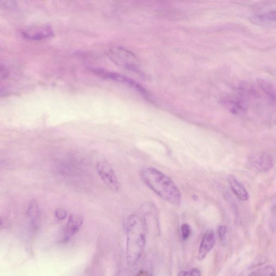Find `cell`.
I'll use <instances>...</instances> for the list:
<instances>
[{
    "instance_id": "obj_21",
    "label": "cell",
    "mask_w": 276,
    "mask_h": 276,
    "mask_svg": "<svg viewBox=\"0 0 276 276\" xmlns=\"http://www.w3.org/2000/svg\"><path fill=\"white\" fill-rule=\"evenodd\" d=\"M135 276H153L152 274L148 270H142L138 272Z\"/></svg>"
},
{
    "instance_id": "obj_9",
    "label": "cell",
    "mask_w": 276,
    "mask_h": 276,
    "mask_svg": "<svg viewBox=\"0 0 276 276\" xmlns=\"http://www.w3.org/2000/svg\"><path fill=\"white\" fill-rule=\"evenodd\" d=\"M83 222V218L80 215H71L63 230L60 241L66 243L70 240L81 228Z\"/></svg>"
},
{
    "instance_id": "obj_16",
    "label": "cell",
    "mask_w": 276,
    "mask_h": 276,
    "mask_svg": "<svg viewBox=\"0 0 276 276\" xmlns=\"http://www.w3.org/2000/svg\"><path fill=\"white\" fill-rule=\"evenodd\" d=\"M181 236L184 240H186L191 235V228L189 224L184 223L181 227Z\"/></svg>"
},
{
    "instance_id": "obj_20",
    "label": "cell",
    "mask_w": 276,
    "mask_h": 276,
    "mask_svg": "<svg viewBox=\"0 0 276 276\" xmlns=\"http://www.w3.org/2000/svg\"><path fill=\"white\" fill-rule=\"evenodd\" d=\"M271 216V226L272 227H276V204L272 211Z\"/></svg>"
},
{
    "instance_id": "obj_1",
    "label": "cell",
    "mask_w": 276,
    "mask_h": 276,
    "mask_svg": "<svg viewBox=\"0 0 276 276\" xmlns=\"http://www.w3.org/2000/svg\"><path fill=\"white\" fill-rule=\"evenodd\" d=\"M127 244L126 258L129 266H134L140 260L146 244V227L139 215L132 214L126 224Z\"/></svg>"
},
{
    "instance_id": "obj_14",
    "label": "cell",
    "mask_w": 276,
    "mask_h": 276,
    "mask_svg": "<svg viewBox=\"0 0 276 276\" xmlns=\"http://www.w3.org/2000/svg\"><path fill=\"white\" fill-rule=\"evenodd\" d=\"M248 276H275V270L271 265L259 267Z\"/></svg>"
},
{
    "instance_id": "obj_2",
    "label": "cell",
    "mask_w": 276,
    "mask_h": 276,
    "mask_svg": "<svg viewBox=\"0 0 276 276\" xmlns=\"http://www.w3.org/2000/svg\"><path fill=\"white\" fill-rule=\"evenodd\" d=\"M142 177L145 183L164 200L175 205L181 201L180 191L172 181L160 170L152 167L144 169Z\"/></svg>"
},
{
    "instance_id": "obj_11",
    "label": "cell",
    "mask_w": 276,
    "mask_h": 276,
    "mask_svg": "<svg viewBox=\"0 0 276 276\" xmlns=\"http://www.w3.org/2000/svg\"><path fill=\"white\" fill-rule=\"evenodd\" d=\"M228 181L232 192L240 200H248L249 195L247 189L234 176H228Z\"/></svg>"
},
{
    "instance_id": "obj_17",
    "label": "cell",
    "mask_w": 276,
    "mask_h": 276,
    "mask_svg": "<svg viewBox=\"0 0 276 276\" xmlns=\"http://www.w3.org/2000/svg\"><path fill=\"white\" fill-rule=\"evenodd\" d=\"M178 276H201V273L199 269L193 268L189 270L181 271L178 273Z\"/></svg>"
},
{
    "instance_id": "obj_18",
    "label": "cell",
    "mask_w": 276,
    "mask_h": 276,
    "mask_svg": "<svg viewBox=\"0 0 276 276\" xmlns=\"http://www.w3.org/2000/svg\"><path fill=\"white\" fill-rule=\"evenodd\" d=\"M55 217L59 220H64L67 217V213L66 210L62 209H58L55 212Z\"/></svg>"
},
{
    "instance_id": "obj_5",
    "label": "cell",
    "mask_w": 276,
    "mask_h": 276,
    "mask_svg": "<svg viewBox=\"0 0 276 276\" xmlns=\"http://www.w3.org/2000/svg\"><path fill=\"white\" fill-rule=\"evenodd\" d=\"M247 161L250 168L260 172L270 171L274 165L272 155L266 152H258L250 154L248 157Z\"/></svg>"
},
{
    "instance_id": "obj_7",
    "label": "cell",
    "mask_w": 276,
    "mask_h": 276,
    "mask_svg": "<svg viewBox=\"0 0 276 276\" xmlns=\"http://www.w3.org/2000/svg\"><path fill=\"white\" fill-rule=\"evenodd\" d=\"M23 37L26 39L39 41L50 38L54 36L53 29L48 24H39L31 26L21 31Z\"/></svg>"
},
{
    "instance_id": "obj_3",
    "label": "cell",
    "mask_w": 276,
    "mask_h": 276,
    "mask_svg": "<svg viewBox=\"0 0 276 276\" xmlns=\"http://www.w3.org/2000/svg\"><path fill=\"white\" fill-rule=\"evenodd\" d=\"M108 55L112 61L118 65L131 71H139V62L131 51L123 48L115 47L109 50Z\"/></svg>"
},
{
    "instance_id": "obj_15",
    "label": "cell",
    "mask_w": 276,
    "mask_h": 276,
    "mask_svg": "<svg viewBox=\"0 0 276 276\" xmlns=\"http://www.w3.org/2000/svg\"><path fill=\"white\" fill-rule=\"evenodd\" d=\"M26 213L29 218L34 221H37L39 217L40 211L39 205L36 200L33 199L31 201Z\"/></svg>"
},
{
    "instance_id": "obj_19",
    "label": "cell",
    "mask_w": 276,
    "mask_h": 276,
    "mask_svg": "<svg viewBox=\"0 0 276 276\" xmlns=\"http://www.w3.org/2000/svg\"><path fill=\"white\" fill-rule=\"evenodd\" d=\"M227 232V228L225 226H220L218 228V234L221 241H224L226 239Z\"/></svg>"
},
{
    "instance_id": "obj_13",
    "label": "cell",
    "mask_w": 276,
    "mask_h": 276,
    "mask_svg": "<svg viewBox=\"0 0 276 276\" xmlns=\"http://www.w3.org/2000/svg\"><path fill=\"white\" fill-rule=\"evenodd\" d=\"M253 21L258 25H276V10L256 15L253 17Z\"/></svg>"
},
{
    "instance_id": "obj_10",
    "label": "cell",
    "mask_w": 276,
    "mask_h": 276,
    "mask_svg": "<svg viewBox=\"0 0 276 276\" xmlns=\"http://www.w3.org/2000/svg\"><path fill=\"white\" fill-rule=\"evenodd\" d=\"M215 244L214 232L213 230H207L202 239L199 249H198V259L202 261L205 258L211 250L214 248Z\"/></svg>"
},
{
    "instance_id": "obj_8",
    "label": "cell",
    "mask_w": 276,
    "mask_h": 276,
    "mask_svg": "<svg viewBox=\"0 0 276 276\" xmlns=\"http://www.w3.org/2000/svg\"><path fill=\"white\" fill-rule=\"evenodd\" d=\"M224 107L233 115H240L245 113L248 108V104L243 94L233 95L223 99Z\"/></svg>"
},
{
    "instance_id": "obj_6",
    "label": "cell",
    "mask_w": 276,
    "mask_h": 276,
    "mask_svg": "<svg viewBox=\"0 0 276 276\" xmlns=\"http://www.w3.org/2000/svg\"><path fill=\"white\" fill-rule=\"evenodd\" d=\"M97 169L103 182L112 191L118 192L120 188L119 183L115 172L110 164L106 161L98 162Z\"/></svg>"
},
{
    "instance_id": "obj_4",
    "label": "cell",
    "mask_w": 276,
    "mask_h": 276,
    "mask_svg": "<svg viewBox=\"0 0 276 276\" xmlns=\"http://www.w3.org/2000/svg\"><path fill=\"white\" fill-rule=\"evenodd\" d=\"M93 73L103 78V79L115 81L128 86L129 87L139 92L145 97L148 96V92H147L141 85L127 77L100 68L93 69Z\"/></svg>"
},
{
    "instance_id": "obj_12",
    "label": "cell",
    "mask_w": 276,
    "mask_h": 276,
    "mask_svg": "<svg viewBox=\"0 0 276 276\" xmlns=\"http://www.w3.org/2000/svg\"><path fill=\"white\" fill-rule=\"evenodd\" d=\"M257 84L267 100L272 105L276 106V90L272 85L263 80H258Z\"/></svg>"
}]
</instances>
